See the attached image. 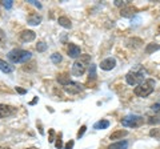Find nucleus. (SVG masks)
<instances>
[{"instance_id":"1","label":"nucleus","mask_w":160,"mask_h":149,"mask_svg":"<svg viewBox=\"0 0 160 149\" xmlns=\"http://www.w3.org/2000/svg\"><path fill=\"white\" fill-rule=\"evenodd\" d=\"M153 89H155V80L153 79H147V80H144L142 84H139L133 89V93L138 97H147L153 92Z\"/></svg>"},{"instance_id":"2","label":"nucleus","mask_w":160,"mask_h":149,"mask_svg":"<svg viewBox=\"0 0 160 149\" xmlns=\"http://www.w3.org/2000/svg\"><path fill=\"white\" fill-rule=\"evenodd\" d=\"M8 60L12 61L13 64L18 63H26L27 60L32 57V53L29 51H24V49H12L8 52Z\"/></svg>"},{"instance_id":"3","label":"nucleus","mask_w":160,"mask_h":149,"mask_svg":"<svg viewBox=\"0 0 160 149\" xmlns=\"http://www.w3.org/2000/svg\"><path fill=\"white\" fill-rule=\"evenodd\" d=\"M89 60H91V57H89L88 55H84L82 59H79V60L75 61L72 64V69H71L73 76H83L84 72H86V69H87V64L89 63Z\"/></svg>"},{"instance_id":"4","label":"nucleus","mask_w":160,"mask_h":149,"mask_svg":"<svg viewBox=\"0 0 160 149\" xmlns=\"http://www.w3.org/2000/svg\"><path fill=\"white\" fill-rule=\"evenodd\" d=\"M144 74H146V72L143 69L140 68L132 69V71H129L126 74V81L129 85H139V84H142L144 81Z\"/></svg>"},{"instance_id":"5","label":"nucleus","mask_w":160,"mask_h":149,"mask_svg":"<svg viewBox=\"0 0 160 149\" xmlns=\"http://www.w3.org/2000/svg\"><path fill=\"white\" fill-rule=\"evenodd\" d=\"M143 123H144V118L138 115H129V116H126L124 118H122V124H123V127H126V128H138L142 125Z\"/></svg>"},{"instance_id":"6","label":"nucleus","mask_w":160,"mask_h":149,"mask_svg":"<svg viewBox=\"0 0 160 149\" xmlns=\"http://www.w3.org/2000/svg\"><path fill=\"white\" fill-rule=\"evenodd\" d=\"M15 109L11 105H6V104H0V118H6L8 116H11L15 113Z\"/></svg>"},{"instance_id":"7","label":"nucleus","mask_w":160,"mask_h":149,"mask_svg":"<svg viewBox=\"0 0 160 149\" xmlns=\"http://www.w3.org/2000/svg\"><path fill=\"white\" fill-rule=\"evenodd\" d=\"M20 40L24 41V43H29V41H32L35 40V37H36V35H35L33 31H29V29H24V31L20 32Z\"/></svg>"},{"instance_id":"8","label":"nucleus","mask_w":160,"mask_h":149,"mask_svg":"<svg viewBox=\"0 0 160 149\" xmlns=\"http://www.w3.org/2000/svg\"><path fill=\"white\" fill-rule=\"evenodd\" d=\"M115 67H116V60H115L113 57H108L100 63V68H102L103 71H111Z\"/></svg>"},{"instance_id":"9","label":"nucleus","mask_w":160,"mask_h":149,"mask_svg":"<svg viewBox=\"0 0 160 149\" xmlns=\"http://www.w3.org/2000/svg\"><path fill=\"white\" fill-rule=\"evenodd\" d=\"M68 56L69 57H72V59H76V57H79L80 56V47L79 46H76V44H69L68 46Z\"/></svg>"},{"instance_id":"10","label":"nucleus","mask_w":160,"mask_h":149,"mask_svg":"<svg viewBox=\"0 0 160 149\" xmlns=\"http://www.w3.org/2000/svg\"><path fill=\"white\" fill-rule=\"evenodd\" d=\"M64 89L68 92V93H72V95H75V93H79L80 91L83 89V87L80 85V84H78V83H69L68 85H66L64 87Z\"/></svg>"},{"instance_id":"11","label":"nucleus","mask_w":160,"mask_h":149,"mask_svg":"<svg viewBox=\"0 0 160 149\" xmlns=\"http://www.w3.org/2000/svg\"><path fill=\"white\" fill-rule=\"evenodd\" d=\"M27 23L29 24V26H39V24L42 23V16H40V15H38V13H31V15H28Z\"/></svg>"},{"instance_id":"12","label":"nucleus","mask_w":160,"mask_h":149,"mask_svg":"<svg viewBox=\"0 0 160 149\" xmlns=\"http://www.w3.org/2000/svg\"><path fill=\"white\" fill-rule=\"evenodd\" d=\"M135 13H136V8H133L131 6H126L124 8H122V12H120L123 17H132Z\"/></svg>"},{"instance_id":"13","label":"nucleus","mask_w":160,"mask_h":149,"mask_svg":"<svg viewBox=\"0 0 160 149\" xmlns=\"http://www.w3.org/2000/svg\"><path fill=\"white\" fill-rule=\"evenodd\" d=\"M127 148H128V141H126V140L112 142L111 145L108 147V149H127Z\"/></svg>"},{"instance_id":"14","label":"nucleus","mask_w":160,"mask_h":149,"mask_svg":"<svg viewBox=\"0 0 160 149\" xmlns=\"http://www.w3.org/2000/svg\"><path fill=\"white\" fill-rule=\"evenodd\" d=\"M58 81H59V84H62L63 87H66L71 83V79H69L68 73H60V74H58Z\"/></svg>"},{"instance_id":"15","label":"nucleus","mask_w":160,"mask_h":149,"mask_svg":"<svg viewBox=\"0 0 160 149\" xmlns=\"http://www.w3.org/2000/svg\"><path fill=\"white\" fill-rule=\"evenodd\" d=\"M0 71H3L4 73H12L13 72V65L8 64L7 61H4L0 59Z\"/></svg>"},{"instance_id":"16","label":"nucleus","mask_w":160,"mask_h":149,"mask_svg":"<svg viewBox=\"0 0 160 149\" xmlns=\"http://www.w3.org/2000/svg\"><path fill=\"white\" fill-rule=\"evenodd\" d=\"M128 135V132L127 131H116V132H113L111 136H109V138L111 140H120V138H123V137H126Z\"/></svg>"},{"instance_id":"17","label":"nucleus","mask_w":160,"mask_h":149,"mask_svg":"<svg viewBox=\"0 0 160 149\" xmlns=\"http://www.w3.org/2000/svg\"><path fill=\"white\" fill-rule=\"evenodd\" d=\"M108 127H109L108 120H100L93 124V129H98V131H100V129H107Z\"/></svg>"},{"instance_id":"18","label":"nucleus","mask_w":160,"mask_h":149,"mask_svg":"<svg viewBox=\"0 0 160 149\" xmlns=\"http://www.w3.org/2000/svg\"><path fill=\"white\" fill-rule=\"evenodd\" d=\"M58 23H59V24H60V26H62V27L67 28V29L72 27V23H71V20H69L68 17H66V16H62V17H59Z\"/></svg>"},{"instance_id":"19","label":"nucleus","mask_w":160,"mask_h":149,"mask_svg":"<svg viewBox=\"0 0 160 149\" xmlns=\"http://www.w3.org/2000/svg\"><path fill=\"white\" fill-rule=\"evenodd\" d=\"M143 44V41L140 40V39H138V37H135V39H129L128 40V47H131V48H138V47H140Z\"/></svg>"},{"instance_id":"20","label":"nucleus","mask_w":160,"mask_h":149,"mask_svg":"<svg viewBox=\"0 0 160 149\" xmlns=\"http://www.w3.org/2000/svg\"><path fill=\"white\" fill-rule=\"evenodd\" d=\"M158 49H160V46H158V44H155V43H151V44H148V46L146 47V52L147 53H152L155 51H158Z\"/></svg>"},{"instance_id":"21","label":"nucleus","mask_w":160,"mask_h":149,"mask_svg":"<svg viewBox=\"0 0 160 149\" xmlns=\"http://www.w3.org/2000/svg\"><path fill=\"white\" fill-rule=\"evenodd\" d=\"M147 123L151 124V125H156V124L160 123V116H149Z\"/></svg>"},{"instance_id":"22","label":"nucleus","mask_w":160,"mask_h":149,"mask_svg":"<svg viewBox=\"0 0 160 149\" xmlns=\"http://www.w3.org/2000/svg\"><path fill=\"white\" fill-rule=\"evenodd\" d=\"M51 60H52L53 64H59L60 61H62V55H60V53H53V55H51Z\"/></svg>"},{"instance_id":"23","label":"nucleus","mask_w":160,"mask_h":149,"mask_svg":"<svg viewBox=\"0 0 160 149\" xmlns=\"http://www.w3.org/2000/svg\"><path fill=\"white\" fill-rule=\"evenodd\" d=\"M36 49L39 52H44L47 49V44L44 43V41H39L38 44H36Z\"/></svg>"},{"instance_id":"24","label":"nucleus","mask_w":160,"mask_h":149,"mask_svg":"<svg viewBox=\"0 0 160 149\" xmlns=\"http://www.w3.org/2000/svg\"><path fill=\"white\" fill-rule=\"evenodd\" d=\"M149 136L155 137V138H160V128H158V129H151V132H149Z\"/></svg>"},{"instance_id":"25","label":"nucleus","mask_w":160,"mask_h":149,"mask_svg":"<svg viewBox=\"0 0 160 149\" xmlns=\"http://www.w3.org/2000/svg\"><path fill=\"white\" fill-rule=\"evenodd\" d=\"M55 147H56L58 149H63V141H62V133H59V136H58V140H56V142H55Z\"/></svg>"},{"instance_id":"26","label":"nucleus","mask_w":160,"mask_h":149,"mask_svg":"<svg viewBox=\"0 0 160 149\" xmlns=\"http://www.w3.org/2000/svg\"><path fill=\"white\" fill-rule=\"evenodd\" d=\"M96 67H95V64H91V68H89V79H95L96 77Z\"/></svg>"},{"instance_id":"27","label":"nucleus","mask_w":160,"mask_h":149,"mask_svg":"<svg viewBox=\"0 0 160 149\" xmlns=\"http://www.w3.org/2000/svg\"><path fill=\"white\" fill-rule=\"evenodd\" d=\"M2 4H3V6L6 7L7 9H11L12 6H13V2H12V0H4V2H2Z\"/></svg>"},{"instance_id":"28","label":"nucleus","mask_w":160,"mask_h":149,"mask_svg":"<svg viewBox=\"0 0 160 149\" xmlns=\"http://www.w3.org/2000/svg\"><path fill=\"white\" fill-rule=\"evenodd\" d=\"M86 131H87V127L86 125H82V128H80L79 132H78V138H82L84 136V133H86Z\"/></svg>"},{"instance_id":"29","label":"nucleus","mask_w":160,"mask_h":149,"mask_svg":"<svg viewBox=\"0 0 160 149\" xmlns=\"http://www.w3.org/2000/svg\"><path fill=\"white\" fill-rule=\"evenodd\" d=\"M6 43V33L2 28H0V46H3V44Z\"/></svg>"},{"instance_id":"30","label":"nucleus","mask_w":160,"mask_h":149,"mask_svg":"<svg viewBox=\"0 0 160 149\" xmlns=\"http://www.w3.org/2000/svg\"><path fill=\"white\" fill-rule=\"evenodd\" d=\"M151 109L153 112H156V113H160V101L159 103H155L151 107Z\"/></svg>"},{"instance_id":"31","label":"nucleus","mask_w":160,"mask_h":149,"mask_svg":"<svg viewBox=\"0 0 160 149\" xmlns=\"http://www.w3.org/2000/svg\"><path fill=\"white\" fill-rule=\"evenodd\" d=\"M53 140H55V131L53 129H49V142H53Z\"/></svg>"},{"instance_id":"32","label":"nucleus","mask_w":160,"mask_h":149,"mask_svg":"<svg viewBox=\"0 0 160 149\" xmlns=\"http://www.w3.org/2000/svg\"><path fill=\"white\" fill-rule=\"evenodd\" d=\"M115 6H118V7H126V6H128V4L126 3V2H120V0H116V2H115Z\"/></svg>"},{"instance_id":"33","label":"nucleus","mask_w":160,"mask_h":149,"mask_svg":"<svg viewBox=\"0 0 160 149\" xmlns=\"http://www.w3.org/2000/svg\"><path fill=\"white\" fill-rule=\"evenodd\" d=\"M73 140H69L67 144H66V147H64V149H72L73 148Z\"/></svg>"},{"instance_id":"34","label":"nucleus","mask_w":160,"mask_h":149,"mask_svg":"<svg viewBox=\"0 0 160 149\" xmlns=\"http://www.w3.org/2000/svg\"><path fill=\"white\" fill-rule=\"evenodd\" d=\"M16 91L20 93V95H26L27 93V89H23V88H19V87H16Z\"/></svg>"},{"instance_id":"35","label":"nucleus","mask_w":160,"mask_h":149,"mask_svg":"<svg viewBox=\"0 0 160 149\" xmlns=\"http://www.w3.org/2000/svg\"><path fill=\"white\" fill-rule=\"evenodd\" d=\"M29 3H32V4H35V6H38V8H42V6H40V3H38L36 0H28Z\"/></svg>"},{"instance_id":"36","label":"nucleus","mask_w":160,"mask_h":149,"mask_svg":"<svg viewBox=\"0 0 160 149\" xmlns=\"http://www.w3.org/2000/svg\"><path fill=\"white\" fill-rule=\"evenodd\" d=\"M38 101H39V99H38V97H35V99H33V100H32L31 103H29V105H33V104H36Z\"/></svg>"},{"instance_id":"37","label":"nucleus","mask_w":160,"mask_h":149,"mask_svg":"<svg viewBox=\"0 0 160 149\" xmlns=\"http://www.w3.org/2000/svg\"><path fill=\"white\" fill-rule=\"evenodd\" d=\"M0 149H9V148H4V147H0Z\"/></svg>"},{"instance_id":"38","label":"nucleus","mask_w":160,"mask_h":149,"mask_svg":"<svg viewBox=\"0 0 160 149\" xmlns=\"http://www.w3.org/2000/svg\"><path fill=\"white\" fill-rule=\"evenodd\" d=\"M27 149H38V148H27Z\"/></svg>"}]
</instances>
